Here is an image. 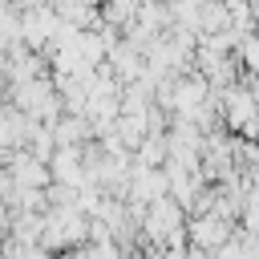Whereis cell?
<instances>
[{
	"label": "cell",
	"instance_id": "6da1fadb",
	"mask_svg": "<svg viewBox=\"0 0 259 259\" xmlns=\"http://www.w3.org/2000/svg\"><path fill=\"white\" fill-rule=\"evenodd\" d=\"M89 243V214L81 206H49L45 210V247L57 251H73Z\"/></svg>",
	"mask_w": 259,
	"mask_h": 259
},
{
	"label": "cell",
	"instance_id": "7a4b0ae2",
	"mask_svg": "<svg viewBox=\"0 0 259 259\" xmlns=\"http://www.w3.org/2000/svg\"><path fill=\"white\" fill-rule=\"evenodd\" d=\"M235 231H239V223L227 219V214H219V210H210V214H190V243H194V247L219 251L223 243L235 239Z\"/></svg>",
	"mask_w": 259,
	"mask_h": 259
},
{
	"label": "cell",
	"instance_id": "9c48e42d",
	"mask_svg": "<svg viewBox=\"0 0 259 259\" xmlns=\"http://www.w3.org/2000/svg\"><path fill=\"white\" fill-rule=\"evenodd\" d=\"M146 113H150V109H146ZM146 113H121V117L113 121V130L125 138V146H130V150H138V146H142V138L150 134V117H146Z\"/></svg>",
	"mask_w": 259,
	"mask_h": 259
},
{
	"label": "cell",
	"instance_id": "30bf717a",
	"mask_svg": "<svg viewBox=\"0 0 259 259\" xmlns=\"http://www.w3.org/2000/svg\"><path fill=\"white\" fill-rule=\"evenodd\" d=\"M24 146H28L36 158H45V162H49V158H53V150H57V134H53V125L32 117V134H28V142H24Z\"/></svg>",
	"mask_w": 259,
	"mask_h": 259
},
{
	"label": "cell",
	"instance_id": "3957f363",
	"mask_svg": "<svg viewBox=\"0 0 259 259\" xmlns=\"http://www.w3.org/2000/svg\"><path fill=\"white\" fill-rule=\"evenodd\" d=\"M49 166H53V178L69 182V186H81L89 178L85 174V146H57L53 158H49Z\"/></svg>",
	"mask_w": 259,
	"mask_h": 259
},
{
	"label": "cell",
	"instance_id": "277c9868",
	"mask_svg": "<svg viewBox=\"0 0 259 259\" xmlns=\"http://www.w3.org/2000/svg\"><path fill=\"white\" fill-rule=\"evenodd\" d=\"M28 134H32V117L16 101H4V113H0V146L4 150H16V146L28 142Z\"/></svg>",
	"mask_w": 259,
	"mask_h": 259
},
{
	"label": "cell",
	"instance_id": "8992f818",
	"mask_svg": "<svg viewBox=\"0 0 259 259\" xmlns=\"http://www.w3.org/2000/svg\"><path fill=\"white\" fill-rule=\"evenodd\" d=\"M49 4L73 28H97L101 24V0H49Z\"/></svg>",
	"mask_w": 259,
	"mask_h": 259
},
{
	"label": "cell",
	"instance_id": "8fae6325",
	"mask_svg": "<svg viewBox=\"0 0 259 259\" xmlns=\"http://www.w3.org/2000/svg\"><path fill=\"white\" fill-rule=\"evenodd\" d=\"M186 259H219V255L206 251V247H194V243H190V255H186Z\"/></svg>",
	"mask_w": 259,
	"mask_h": 259
},
{
	"label": "cell",
	"instance_id": "5b68a950",
	"mask_svg": "<svg viewBox=\"0 0 259 259\" xmlns=\"http://www.w3.org/2000/svg\"><path fill=\"white\" fill-rule=\"evenodd\" d=\"M109 65H113V73H117V81H121V85H134V81H142V77H146V53H142V49H134L130 40H121V45L109 53Z\"/></svg>",
	"mask_w": 259,
	"mask_h": 259
},
{
	"label": "cell",
	"instance_id": "52a82bcc",
	"mask_svg": "<svg viewBox=\"0 0 259 259\" xmlns=\"http://www.w3.org/2000/svg\"><path fill=\"white\" fill-rule=\"evenodd\" d=\"M231 28V4L227 0H202L198 4V32H227Z\"/></svg>",
	"mask_w": 259,
	"mask_h": 259
},
{
	"label": "cell",
	"instance_id": "ba28073f",
	"mask_svg": "<svg viewBox=\"0 0 259 259\" xmlns=\"http://www.w3.org/2000/svg\"><path fill=\"white\" fill-rule=\"evenodd\" d=\"M134 154H138L142 166H166V162H170V142H166V134H154V130H150Z\"/></svg>",
	"mask_w": 259,
	"mask_h": 259
}]
</instances>
